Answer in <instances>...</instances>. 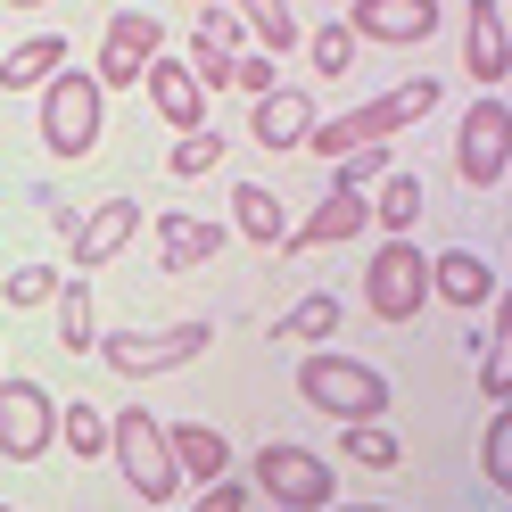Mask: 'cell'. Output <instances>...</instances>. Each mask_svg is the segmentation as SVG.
I'll use <instances>...</instances> for the list:
<instances>
[{
    "label": "cell",
    "instance_id": "obj_1",
    "mask_svg": "<svg viewBox=\"0 0 512 512\" xmlns=\"http://www.w3.org/2000/svg\"><path fill=\"white\" fill-rule=\"evenodd\" d=\"M438 108V83L430 75H413V83H397V91H380V100H364V108H347V116H331V124H314V157H347V149H372V141H389V133H405V124H422Z\"/></svg>",
    "mask_w": 512,
    "mask_h": 512
},
{
    "label": "cell",
    "instance_id": "obj_2",
    "mask_svg": "<svg viewBox=\"0 0 512 512\" xmlns=\"http://www.w3.org/2000/svg\"><path fill=\"white\" fill-rule=\"evenodd\" d=\"M298 397L331 422H380L389 413V380H380L364 356H306L298 364Z\"/></svg>",
    "mask_w": 512,
    "mask_h": 512
},
{
    "label": "cell",
    "instance_id": "obj_3",
    "mask_svg": "<svg viewBox=\"0 0 512 512\" xmlns=\"http://www.w3.org/2000/svg\"><path fill=\"white\" fill-rule=\"evenodd\" d=\"M100 108H108L100 75L58 67L42 83V141H50V157H91V149H100Z\"/></svg>",
    "mask_w": 512,
    "mask_h": 512
},
{
    "label": "cell",
    "instance_id": "obj_4",
    "mask_svg": "<svg viewBox=\"0 0 512 512\" xmlns=\"http://www.w3.org/2000/svg\"><path fill=\"white\" fill-rule=\"evenodd\" d=\"M108 455H116L124 488H133L141 504H166V496L182 488V471H174V455H166V430H157L141 405H124L116 422H108Z\"/></svg>",
    "mask_w": 512,
    "mask_h": 512
},
{
    "label": "cell",
    "instance_id": "obj_5",
    "mask_svg": "<svg viewBox=\"0 0 512 512\" xmlns=\"http://www.w3.org/2000/svg\"><path fill=\"white\" fill-rule=\"evenodd\" d=\"M256 496L290 504V512H314V504L339 496V471L314 455V446H298V438H265L256 446Z\"/></svg>",
    "mask_w": 512,
    "mask_h": 512
},
{
    "label": "cell",
    "instance_id": "obj_6",
    "mask_svg": "<svg viewBox=\"0 0 512 512\" xmlns=\"http://www.w3.org/2000/svg\"><path fill=\"white\" fill-rule=\"evenodd\" d=\"M364 306H372L389 331H405L413 314L430 306V256L413 248L405 232H397V240H389V248H380L372 265H364Z\"/></svg>",
    "mask_w": 512,
    "mask_h": 512
},
{
    "label": "cell",
    "instance_id": "obj_7",
    "mask_svg": "<svg viewBox=\"0 0 512 512\" xmlns=\"http://www.w3.org/2000/svg\"><path fill=\"white\" fill-rule=\"evenodd\" d=\"M207 347H215L207 323H174V331H108V339H100V356H108V372H124V380H149V372H182V364H199Z\"/></svg>",
    "mask_w": 512,
    "mask_h": 512
},
{
    "label": "cell",
    "instance_id": "obj_8",
    "mask_svg": "<svg viewBox=\"0 0 512 512\" xmlns=\"http://www.w3.org/2000/svg\"><path fill=\"white\" fill-rule=\"evenodd\" d=\"M58 438V405L42 380H0V463H42Z\"/></svg>",
    "mask_w": 512,
    "mask_h": 512
},
{
    "label": "cell",
    "instance_id": "obj_9",
    "mask_svg": "<svg viewBox=\"0 0 512 512\" xmlns=\"http://www.w3.org/2000/svg\"><path fill=\"white\" fill-rule=\"evenodd\" d=\"M504 157H512V116H504V100H479L455 124V174L471 190H496L504 182Z\"/></svg>",
    "mask_w": 512,
    "mask_h": 512
},
{
    "label": "cell",
    "instance_id": "obj_10",
    "mask_svg": "<svg viewBox=\"0 0 512 512\" xmlns=\"http://www.w3.org/2000/svg\"><path fill=\"white\" fill-rule=\"evenodd\" d=\"M166 50V34H157V17H141V9H116L108 17V34H100V91H133L141 75H149V58Z\"/></svg>",
    "mask_w": 512,
    "mask_h": 512
},
{
    "label": "cell",
    "instance_id": "obj_11",
    "mask_svg": "<svg viewBox=\"0 0 512 512\" xmlns=\"http://www.w3.org/2000/svg\"><path fill=\"white\" fill-rule=\"evenodd\" d=\"M347 34L356 42H430L438 34V0H356L347 9Z\"/></svg>",
    "mask_w": 512,
    "mask_h": 512
},
{
    "label": "cell",
    "instance_id": "obj_12",
    "mask_svg": "<svg viewBox=\"0 0 512 512\" xmlns=\"http://www.w3.org/2000/svg\"><path fill=\"white\" fill-rule=\"evenodd\" d=\"M133 232H141V199H100V207L75 223V273L116 265V256L133 248Z\"/></svg>",
    "mask_w": 512,
    "mask_h": 512
},
{
    "label": "cell",
    "instance_id": "obj_13",
    "mask_svg": "<svg viewBox=\"0 0 512 512\" xmlns=\"http://www.w3.org/2000/svg\"><path fill=\"white\" fill-rule=\"evenodd\" d=\"M463 67L471 83H504L512 75V25H504V0H471V25H463Z\"/></svg>",
    "mask_w": 512,
    "mask_h": 512
},
{
    "label": "cell",
    "instance_id": "obj_14",
    "mask_svg": "<svg viewBox=\"0 0 512 512\" xmlns=\"http://www.w3.org/2000/svg\"><path fill=\"white\" fill-rule=\"evenodd\" d=\"M364 223H372V199L339 182L331 199H323V207H314V215L298 223V232H281V248H290V256H314V248H331V240H356Z\"/></svg>",
    "mask_w": 512,
    "mask_h": 512
},
{
    "label": "cell",
    "instance_id": "obj_15",
    "mask_svg": "<svg viewBox=\"0 0 512 512\" xmlns=\"http://www.w3.org/2000/svg\"><path fill=\"white\" fill-rule=\"evenodd\" d=\"M141 83H149V108L166 116L174 133H199V124H207V91H199V75H190L182 58H166V50H157Z\"/></svg>",
    "mask_w": 512,
    "mask_h": 512
},
{
    "label": "cell",
    "instance_id": "obj_16",
    "mask_svg": "<svg viewBox=\"0 0 512 512\" xmlns=\"http://www.w3.org/2000/svg\"><path fill=\"white\" fill-rule=\"evenodd\" d=\"M223 223H207V215H157V265L166 273H199V265H215L223 256Z\"/></svg>",
    "mask_w": 512,
    "mask_h": 512
},
{
    "label": "cell",
    "instance_id": "obj_17",
    "mask_svg": "<svg viewBox=\"0 0 512 512\" xmlns=\"http://www.w3.org/2000/svg\"><path fill=\"white\" fill-rule=\"evenodd\" d=\"M430 298H446L455 314L496 306V265H488V256H471V248H446V256H430Z\"/></svg>",
    "mask_w": 512,
    "mask_h": 512
},
{
    "label": "cell",
    "instance_id": "obj_18",
    "mask_svg": "<svg viewBox=\"0 0 512 512\" xmlns=\"http://www.w3.org/2000/svg\"><path fill=\"white\" fill-rule=\"evenodd\" d=\"M248 133L265 141V149H298L314 133V100L298 83H273V91H256V116H248Z\"/></svg>",
    "mask_w": 512,
    "mask_h": 512
},
{
    "label": "cell",
    "instance_id": "obj_19",
    "mask_svg": "<svg viewBox=\"0 0 512 512\" xmlns=\"http://www.w3.org/2000/svg\"><path fill=\"white\" fill-rule=\"evenodd\" d=\"M166 455H174L182 479H199V488H207V479L232 471V438H223L215 422H174V430H166Z\"/></svg>",
    "mask_w": 512,
    "mask_h": 512
},
{
    "label": "cell",
    "instance_id": "obj_20",
    "mask_svg": "<svg viewBox=\"0 0 512 512\" xmlns=\"http://www.w3.org/2000/svg\"><path fill=\"white\" fill-rule=\"evenodd\" d=\"M232 232L256 240V248H281V232H290V207H281L265 182H240V190H232Z\"/></svg>",
    "mask_w": 512,
    "mask_h": 512
},
{
    "label": "cell",
    "instance_id": "obj_21",
    "mask_svg": "<svg viewBox=\"0 0 512 512\" xmlns=\"http://www.w3.org/2000/svg\"><path fill=\"white\" fill-rule=\"evenodd\" d=\"M58 67H67V42H58V34H34V42H17L9 58H0V91H42Z\"/></svg>",
    "mask_w": 512,
    "mask_h": 512
},
{
    "label": "cell",
    "instance_id": "obj_22",
    "mask_svg": "<svg viewBox=\"0 0 512 512\" xmlns=\"http://www.w3.org/2000/svg\"><path fill=\"white\" fill-rule=\"evenodd\" d=\"M331 331H339V290H314V298H298V306L273 323V339H298V347L331 339Z\"/></svg>",
    "mask_w": 512,
    "mask_h": 512
},
{
    "label": "cell",
    "instance_id": "obj_23",
    "mask_svg": "<svg viewBox=\"0 0 512 512\" xmlns=\"http://www.w3.org/2000/svg\"><path fill=\"white\" fill-rule=\"evenodd\" d=\"M58 347H67V356H83V347H100V331H91V290L83 281H58Z\"/></svg>",
    "mask_w": 512,
    "mask_h": 512
},
{
    "label": "cell",
    "instance_id": "obj_24",
    "mask_svg": "<svg viewBox=\"0 0 512 512\" xmlns=\"http://www.w3.org/2000/svg\"><path fill=\"white\" fill-rule=\"evenodd\" d=\"M339 455H347V463H364V471H397V463H405V446H397L389 430H380V422H347Z\"/></svg>",
    "mask_w": 512,
    "mask_h": 512
},
{
    "label": "cell",
    "instance_id": "obj_25",
    "mask_svg": "<svg viewBox=\"0 0 512 512\" xmlns=\"http://www.w3.org/2000/svg\"><path fill=\"white\" fill-rule=\"evenodd\" d=\"M58 438H67V455H75V463H100V455H108V422H100L83 397L58 413Z\"/></svg>",
    "mask_w": 512,
    "mask_h": 512
},
{
    "label": "cell",
    "instance_id": "obj_26",
    "mask_svg": "<svg viewBox=\"0 0 512 512\" xmlns=\"http://www.w3.org/2000/svg\"><path fill=\"white\" fill-rule=\"evenodd\" d=\"M372 215L389 223V232H413V223H422V182H413V174H380Z\"/></svg>",
    "mask_w": 512,
    "mask_h": 512
},
{
    "label": "cell",
    "instance_id": "obj_27",
    "mask_svg": "<svg viewBox=\"0 0 512 512\" xmlns=\"http://www.w3.org/2000/svg\"><path fill=\"white\" fill-rule=\"evenodd\" d=\"M240 17L256 25V42H265L273 58H281V50L298 42V17H290V0H240Z\"/></svg>",
    "mask_w": 512,
    "mask_h": 512
},
{
    "label": "cell",
    "instance_id": "obj_28",
    "mask_svg": "<svg viewBox=\"0 0 512 512\" xmlns=\"http://www.w3.org/2000/svg\"><path fill=\"white\" fill-rule=\"evenodd\" d=\"M190 75H199V91H223L232 83V42H215V34H190V58H182Z\"/></svg>",
    "mask_w": 512,
    "mask_h": 512
},
{
    "label": "cell",
    "instance_id": "obj_29",
    "mask_svg": "<svg viewBox=\"0 0 512 512\" xmlns=\"http://www.w3.org/2000/svg\"><path fill=\"white\" fill-rule=\"evenodd\" d=\"M0 298H9V306H50L58 298V273L50 265H17V273H0Z\"/></svg>",
    "mask_w": 512,
    "mask_h": 512
},
{
    "label": "cell",
    "instance_id": "obj_30",
    "mask_svg": "<svg viewBox=\"0 0 512 512\" xmlns=\"http://www.w3.org/2000/svg\"><path fill=\"white\" fill-rule=\"evenodd\" d=\"M347 67H356V34H347V17L339 25H323V34H314V75H347Z\"/></svg>",
    "mask_w": 512,
    "mask_h": 512
},
{
    "label": "cell",
    "instance_id": "obj_31",
    "mask_svg": "<svg viewBox=\"0 0 512 512\" xmlns=\"http://www.w3.org/2000/svg\"><path fill=\"white\" fill-rule=\"evenodd\" d=\"M479 471H488V488H512V422L496 413L488 438H479Z\"/></svg>",
    "mask_w": 512,
    "mask_h": 512
},
{
    "label": "cell",
    "instance_id": "obj_32",
    "mask_svg": "<svg viewBox=\"0 0 512 512\" xmlns=\"http://www.w3.org/2000/svg\"><path fill=\"white\" fill-rule=\"evenodd\" d=\"M215 157H223V133H207V124H199V133L174 141V174H207Z\"/></svg>",
    "mask_w": 512,
    "mask_h": 512
},
{
    "label": "cell",
    "instance_id": "obj_33",
    "mask_svg": "<svg viewBox=\"0 0 512 512\" xmlns=\"http://www.w3.org/2000/svg\"><path fill=\"white\" fill-rule=\"evenodd\" d=\"M479 389L488 397H512V339L488 331V356H479Z\"/></svg>",
    "mask_w": 512,
    "mask_h": 512
},
{
    "label": "cell",
    "instance_id": "obj_34",
    "mask_svg": "<svg viewBox=\"0 0 512 512\" xmlns=\"http://www.w3.org/2000/svg\"><path fill=\"white\" fill-rule=\"evenodd\" d=\"M232 83H240V91H273V50H248V58H232Z\"/></svg>",
    "mask_w": 512,
    "mask_h": 512
},
{
    "label": "cell",
    "instance_id": "obj_35",
    "mask_svg": "<svg viewBox=\"0 0 512 512\" xmlns=\"http://www.w3.org/2000/svg\"><path fill=\"white\" fill-rule=\"evenodd\" d=\"M248 496H256V488H240V479H232V471H223V479H207V504H215V512H240Z\"/></svg>",
    "mask_w": 512,
    "mask_h": 512
},
{
    "label": "cell",
    "instance_id": "obj_36",
    "mask_svg": "<svg viewBox=\"0 0 512 512\" xmlns=\"http://www.w3.org/2000/svg\"><path fill=\"white\" fill-rule=\"evenodd\" d=\"M9 9H42V0H9Z\"/></svg>",
    "mask_w": 512,
    "mask_h": 512
}]
</instances>
